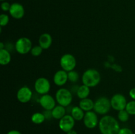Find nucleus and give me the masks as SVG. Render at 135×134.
I'll return each instance as SVG.
<instances>
[{
  "label": "nucleus",
  "mask_w": 135,
  "mask_h": 134,
  "mask_svg": "<svg viewBox=\"0 0 135 134\" xmlns=\"http://www.w3.org/2000/svg\"><path fill=\"white\" fill-rule=\"evenodd\" d=\"M5 49V45H4V43L3 42L0 43V49Z\"/></svg>",
  "instance_id": "473e14b6"
},
{
  "label": "nucleus",
  "mask_w": 135,
  "mask_h": 134,
  "mask_svg": "<svg viewBox=\"0 0 135 134\" xmlns=\"http://www.w3.org/2000/svg\"><path fill=\"white\" fill-rule=\"evenodd\" d=\"M51 88L50 81L44 77H41L37 79L34 83L35 91L40 95L47 94Z\"/></svg>",
  "instance_id": "0eeeda50"
},
{
  "label": "nucleus",
  "mask_w": 135,
  "mask_h": 134,
  "mask_svg": "<svg viewBox=\"0 0 135 134\" xmlns=\"http://www.w3.org/2000/svg\"><path fill=\"white\" fill-rule=\"evenodd\" d=\"M55 100L58 105L67 107L72 102V93L66 88H60L55 93Z\"/></svg>",
  "instance_id": "7ed1b4c3"
},
{
  "label": "nucleus",
  "mask_w": 135,
  "mask_h": 134,
  "mask_svg": "<svg viewBox=\"0 0 135 134\" xmlns=\"http://www.w3.org/2000/svg\"><path fill=\"white\" fill-rule=\"evenodd\" d=\"M67 134H77V132H76L75 130H71V131H69V132H67Z\"/></svg>",
  "instance_id": "2f4dec72"
},
{
  "label": "nucleus",
  "mask_w": 135,
  "mask_h": 134,
  "mask_svg": "<svg viewBox=\"0 0 135 134\" xmlns=\"http://www.w3.org/2000/svg\"><path fill=\"white\" fill-rule=\"evenodd\" d=\"M112 108L117 111L125 110L127 101L125 97L120 93H117L112 97L110 100Z\"/></svg>",
  "instance_id": "6e6552de"
},
{
  "label": "nucleus",
  "mask_w": 135,
  "mask_h": 134,
  "mask_svg": "<svg viewBox=\"0 0 135 134\" xmlns=\"http://www.w3.org/2000/svg\"><path fill=\"white\" fill-rule=\"evenodd\" d=\"M112 108L111 101L105 97H102L98 99L94 102V111L100 115L108 114Z\"/></svg>",
  "instance_id": "20e7f679"
},
{
  "label": "nucleus",
  "mask_w": 135,
  "mask_h": 134,
  "mask_svg": "<svg viewBox=\"0 0 135 134\" xmlns=\"http://www.w3.org/2000/svg\"><path fill=\"white\" fill-rule=\"evenodd\" d=\"M68 80V72L63 70L57 71L54 76V82L57 86H63Z\"/></svg>",
  "instance_id": "4468645a"
},
{
  "label": "nucleus",
  "mask_w": 135,
  "mask_h": 134,
  "mask_svg": "<svg viewBox=\"0 0 135 134\" xmlns=\"http://www.w3.org/2000/svg\"><path fill=\"white\" fill-rule=\"evenodd\" d=\"M9 22V17L7 14H1L0 15V26L3 27L7 25Z\"/></svg>",
  "instance_id": "a878e982"
},
{
  "label": "nucleus",
  "mask_w": 135,
  "mask_h": 134,
  "mask_svg": "<svg viewBox=\"0 0 135 134\" xmlns=\"http://www.w3.org/2000/svg\"><path fill=\"white\" fill-rule=\"evenodd\" d=\"M97 113L94 111L86 112L84 117L83 118L84 124L87 128L93 129L96 127L99 124L98 118Z\"/></svg>",
  "instance_id": "1a4fd4ad"
},
{
  "label": "nucleus",
  "mask_w": 135,
  "mask_h": 134,
  "mask_svg": "<svg viewBox=\"0 0 135 134\" xmlns=\"http://www.w3.org/2000/svg\"><path fill=\"white\" fill-rule=\"evenodd\" d=\"M129 95H130V97H131L133 100L135 101V87L132 88V89H131L130 91H129Z\"/></svg>",
  "instance_id": "c756f323"
},
{
  "label": "nucleus",
  "mask_w": 135,
  "mask_h": 134,
  "mask_svg": "<svg viewBox=\"0 0 135 134\" xmlns=\"http://www.w3.org/2000/svg\"><path fill=\"white\" fill-rule=\"evenodd\" d=\"M1 1H5V0H1Z\"/></svg>",
  "instance_id": "72a5a7b5"
},
{
  "label": "nucleus",
  "mask_w": 135,
  "mask_h": 134,
  "mask_svg": "<svg viewBox=\"0 0 135 134\" xmlns=\"http://www.w3.org/2000/svg\"><path fill=\"white\" fill-rule=\"evenodd\" d=\"M89 87L86 86V85L83 84L80 86L78 87L77 91H76V93L77 97L80 99H83L88 98V95L90 93V89Z\"/></svg>",
  "instance_id": "6ab92c4d"
},
{
  "label": "nucleus",
  "mask_w": 135,
  "mask_h": 134,
  "mask_svg": "<svg viewBox=\"0 0 135 134\" xmlns=\"http://www.w3.org/2000/svg\"><path fill=\"white\" fill-rule=\"evenodd\" d=\"M66 112L67 110H66L65 107L58 105L57 106H55L53 109V110H51V114L54 119L60 120L66 115Z\"/></svg>",
  "instance_id": "dca6fc26"
},
{
  "label": "nucleus",
  "mask_w": 135,
  "mask_h": 134,
  "mask_svg": "<svg viewBox=\"0 0 135 134\" xmlns=\"http://www.w3.org/2000/svg\"><path fill=\"white\" fill-rule=\"evenodd\" d=\"M68 80L72 83H76L79 80V74L76 71L71 70L68 72Z\"/></svg>",
  "instance_id": "5701e85b"
},
{
  "label": "nucleus",
  "mask_w": 135,
  "mask_h": 134,
  "mask_svg": "<svg viewBox=\"0 0 135 134\" xmlns=\"http://www.w3.org/2000/svg\"><path fill=\"white\" fill-rule=\"evenodd\" d=\"M98 126L102 134H118L121 129L118 121L109 115L103 116L99 121Z\"/></svg>",
  "instance_id": "f257e3e1"
},
{
  "label": "nucleus",
  "mask_w": 135,
  "mask_h": 134,
  "mask_svg": "<svg viewBox=\"0 0 135 134\" xmlns=\"http://www.w3.org/2000/svg\"><path fill=\"white\" fill-rule=\"evenodd\" d=\"M125 110L127 111L130 115H135V101L133 100L131 101H129L127 104Z\"/></svg>",
  "instance_id": "b1692460"
},
{
  "label": "nucleus",
  "mask_w": 135,
  "mask_h": 134,
  "mask_svg": "<svg viewBox=\"0 0 135 134\" xmlns=\"http://www.w3.org/2000/svg\"><path fill=\"white\" fill-rule=\"evenodd\" d=\"M11 60V53L7 49H0V64L1 65H7L9 64Z\"/></svg>",
  "instance_id": "aec40b11"
},
{
  "label": "nucleus",
  "mask_w": 135,
  "mask_h": 134,
  "mask_svg": "<svg viewBox=\"0 0 135 134\" xmlns=\"http://www.w3.org/2000/svg\"><path fill=\"white\" fill-rule=\"evenodd\" d=\"M31 120L35 124H41L46 120V117L43 113L35 112L32 115Z\"/></svg>",
  "instance_id": "412c9836"
},
{
  "label": "nucleus",
  "mask_w": 135,
  "mask_h": 134,
  "mask_svg": "<svg viewBox=\"0 0 135 134\" xmlns=\"http://www.w3.org/2000/svg\"><path fill=\"white\" fill-rule=\"evenodd\" d=\"M38 42H39V45L43 49H47L51 47V44H52V37L50 34H47V33L42 34L40 36Z\"/></svg>",
  "instance_id": "2eb2a0df"
},
{
  "label": "nucleus",
  "mask_w": 135,
  "mask_h": 134,
  "mask_svg": "<svg viewBox=\"0 0 135 134\" xmlns=\"http://www.w3.org/2000/svg\"><path fill=\"white\" fill-rule=\"evenodd\" d=\"M7 134H22V133H21L19 131H18V130H11V131H9Z\"/></svg>",
  "instance_id": "7c9ffc66"
},
{
  "label": "nucleus",
  "mask_w": 135,
  "mask_h": 134,
  "mask_svg": "<svg viewBox=\"0 0 135 134\" xmlns=\"http://www.w3.org/2000/svg\"><path fill=\"white\" fill-rule=\"evenodd\" d=\"M118 134H134L133 131L128 127H123L119 131Z\"/></svg>",
  "instance_id": "cd10ccee"
},
{
  "label": "nucleus",
  "mask_w": 135,
  "mask_h": 134,
  "mask_svg": "<svg viewBox=\"0 0 135 134\" xmlns=\"http://www.w3.org/2000/svg\"><path fill=\"white\" fill-rule=\"evenodd\" d=\"M32 43L29 38L22 37L17 39L15 45L16 51L21 55H25L30 52L32 48Z\"/></svg>",
  "instance_id": "39448f33"
},
{
  "label": "nucleus",
  "mask_w": 135,
  "mask_h": 134,
  "mask_svg": "<svg viewBox=\"0 0 135 134\" xmlns=\"http://www.w3.org/2000/svg\"><path fill=\"white\" fill-rule=\"evenodd\" d=\"M9 12L11 16L15 19H21L25 15V9L23 6L18 3L11 4Z\"/></svg>",
  "instance_id": "ddd939ff"
},
{
  "label": "nucleus",
  "mask_w": 135,
  "mask_h": 134,
  "mask_svg": "<svg viewBox=\"0 0 135 134\" xmlns=\"http://www.w3.org/2000/svg\"><path fill=\"white\" fill-rule=\"evenodd\" d=\"M84 111L79 106H74L71 110V115L76 121H80L83 120L84 117Z\"/></svg>",
  "instance_id": "a211bd4d"
},
{
  "label": "nucleus",
  "mask_w": 135,
  "mask_h": 134,
  "mask_svg": "<svg viewBox=\"0 0 135 134\" xmlns=\"http://www.w3.org/2000/svg\"><path fill=\"white\" fill-rule=\"evenodd\" d=\"M43 51V49L40 47V45H35L32 47L31 51H30V53L32 55L34 56H38L42 53Z\"/></svg>",
  "instance_id": "393cba45"
},
{
  "label": "nucleus",
  "mask_w": 135,
  "mask_h": 134,
  "mask_svg": "<svg viewBox=\"0 0 135 134\" xmlns=\"http://www.w3.org/2000/svg\"><path fill=\"white\" fill-rule=\"evenodd\" d=\"M75 120L71 114H66L61 119L59 120V127L64 132H69L72 130L75 126Z\"/></svg>",
  "instance_id": "9d476101"
},
{
  "label": "nucleus",
  "mask_w": 135,
  "mask_h": 134,
  "mask_svg": "<svg viewBox=\"0 0 135 134\" xmlns=\"http://www.w3.org/2000/svg\"><path fill=\"white\" fill-rule=\"evenodd\" d=\"M79 106L84 112L91 111V110H94V102L89 98L83 99H80V102H79Z\"/></svg>",
  "instance_id": "f3484780"
},
{
  "label": "nucleus",
  "mask_w": 135,
  "mask_h": 134,
  "mask_svg": "<svg viewBox=\"0 0 135 134\" xmlns=\"http://www.w3.org/2000/svg\"><path fill=\"white\" fill-rule=\"evenodd\" d=\"M56 100L51 95L48 94H45L42 95L40 98L39 102L41 106L46 110H53L56 104Z\"/></svg>",
  "instance_id": "f8f14e48"
},
{
  "label": "nucleus",
  "mask_w": 135,
  "mask_h": 134,
  "mask_svg": "<svg viewBox=\"0 0 135 134\" xmlns=\"http://www.w3.org/2000/svg\"><path fill=\"white\" fill-rule=\"evenodd\" d=\"M32 97V91L27 86H23L20 88L17 93V98L19 102L26 103L31 100Z\"/></svg>",
  "instance_id": "9b49d317"
},
{
  "label": "nucleus",
  "mask_w": 135,
  "mask_h": 134,
  "mask_svg": "<svg viewBox=\"0 0 135 134\" xmlns=\"http://www.w3.org/2000/svg\"><path fill=\"white\" fill-rule=\"evenodd\" d=\"M100 80L101 75L100 72L97 70L93 68L86 70L82 76L83 84L89 87H94L98 85L100 82Z\"/></svg>",
  "instance_id": "f03ea898"
},
{
  "label": "nucleus",
  "mask_w": 135,
  "mask_h": 134,
  "mask_svg": "<svg viewBox=\"0 0 135 134\" xmlns=\"http://www.w3.org/2000/svg\"><path fill=\"white\" fill-rule=\"evenodd\" d=\"M60 65L62 70L67 72L73 70L76 65V59L71 54H65L61 57Z\"/></svg>",
  "instance_id": "423d86ee"
},
{
  "label": "nucleus",
  "mask_w": 135,
  "mask_h": 134,
  "mask_svg": "<svg viewBox=\"0 0 135 134\" xmlns=\"http://www.w3.org/2000/svg\"><path fill=\"white\" fill-rule=\"evenodd\" d=\"M134 134H135V133H134Z\"/></svg>",
  "instance_id": "f704fd0d"
},
{
  "label": "nucleus",
  "mask_w": 135,
  "mask_h": 134,
  "mask_svg": "<svg viewBox=\"0 0 135 134\" xmlns=\"http://www.w3.org/2000/svg\"><path fill=\"white\" fill-rule=\"evenodd\" d=\"M46 117V120H50L51 118H53L52 114H51V110H45L44 112L43 113Z\"/></svg>",
  "instance_id": "c85d7f7f"
},
{
  "label": "nucleus",
  "mask_w": 135,
  "mask_h": 134,
  "mask_svg": "<svg viewBox=\"0 0 135 134\" xmlns=\"http://www.w3.org/2000/svg\"><path fill=\"white\" fill-rule=\"evenodd\" d=\"M11 6V5L9 2L3 1V2H2V3L1 5V8L3 11H9Z\"/></svg>",
  "instance_id": "bb28decb"
},
{
  "label": "nucleus",
  "mask_w": 135,
  "mask_h": 134,
  "mask_svg": "<svg viewBox=\"0 0 135 134\" xmlns=\"http://www.w3.org/2000/svg\"><path fill=\"white\" fill-rule=\"evenodd\" d=\"M129 115L130 114L127 112L126 110H122L119 111L118 115H117V117H118V119L121 121V122H126L129 120Z\"/></svg>",
  "instance_id": "4be33fe9"
}]
</instances>
